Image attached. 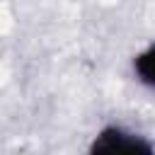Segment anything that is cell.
Wrapping results in <instances>:
<instances>
[{"label": "cell", "instance_id": "6da1fadb", "mask_svg": "<svg viewBox=\"0 0 155 155\" xmlns=\"http://www.w3.org/2000/svg\"><path fill=\"white\" fill-rule=\"evenodd\" d=\"M87 155H155V145L140 133L107 126L94 136Z\"/></svg>", "mask_w": 155, "mask_h": 155}, {"label": "cell", "instance_id": "7a4b0ae2", "mask_svg": "<svg viewBox=\"0 0 155 155\" xmlns=\"http://www.w3.org/2000/svg\"><path fill=\"white\" fill-rule=\"evenodd\" d=\"M133 73L145 87L155 90V44H150L133 58Z\"/></svg>", "mask_w": 155, "mask_h": 155}]
</instances>
